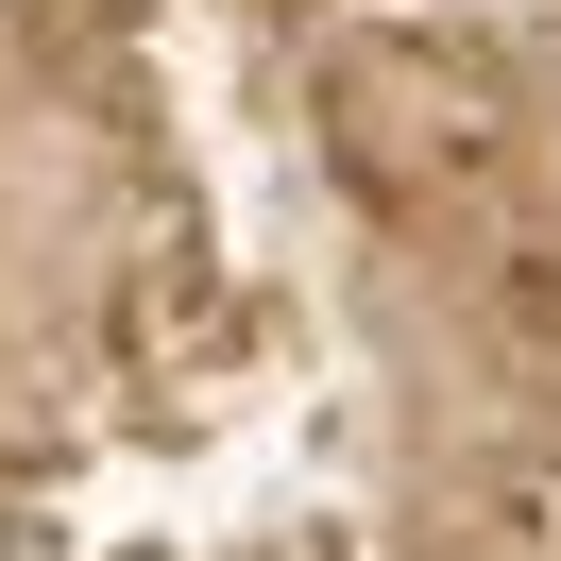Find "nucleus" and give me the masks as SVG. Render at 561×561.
<instances>
[{"mask_svg": "<svg viewBox=\"0 0 561 561\" xmlns=\"http://www.w3.org/2000/svg\"><path fill=\"white\" fill-rule=\"evenodd\" d=\"M0 561H18V545H0Z\"/></svg>", "mask_w": 561, "mask_h": 561, "instance_id": "nucleus-1", "label": "nucleus"}]
</instances>
